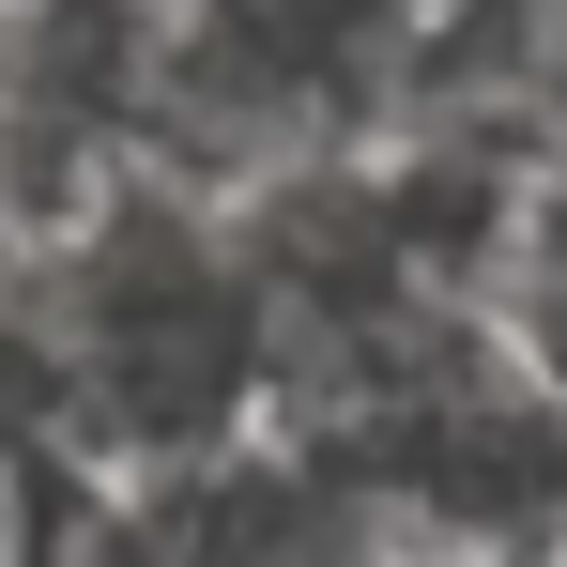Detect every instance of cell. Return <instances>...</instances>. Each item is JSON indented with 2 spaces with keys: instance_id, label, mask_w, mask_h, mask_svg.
Wrapping results in <instances>:
<instances>
[{
  "instance_id": "7a4b0ae2",
  "label": "cell",
  "mask_w": 567,
  "mask_h": 567,
  "mask_svg": "<svg viewBox=\"0 0 567 567\" xmlns=\"http://www.w3.org/2000/svg\"><path fill=\"white\" fill-rule=\"evenodd\" d=\"M553 567H567V553H553Z\"/></svg>"
},
{
  "instance_id": "6da1fadb",
  "label": "cell",
  "mask_w": 567,
  "mask_h": 567,
  "mask_svg": "<svg viewBox=\"0 0 567 567\" xmlns=\"http://www.w3.org/2000/svg\"><path fill=\"white\" fill-rule=\"evenodd\" d=\"M138 522H154V567H414V537L383 522L369 491L322 475L307 445H277V430L154 475Z\"/></svg>"
}]
</instances>
